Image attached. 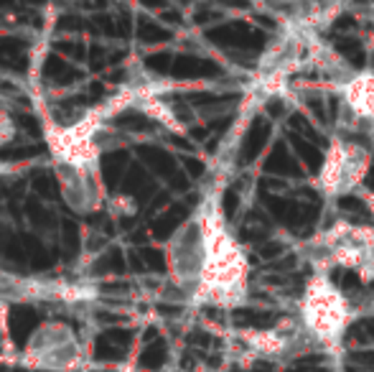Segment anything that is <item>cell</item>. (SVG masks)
I'll list each match as a JSON object with an SVG mask.
<instances>
[{
  "label": "cell",
  "instance_id": "cell-10",
  "mask_svg": "<svg viewBox=\"0 0 374 372\" xmlns=\"http://www.w3.org/2000/svg\"><path fill=\"white\" fill-rule=\"evenodd\" d=\"M3 171H6V169H3V166H0V173H3Z\"/></svg>",
  "mask_w": 374,
  "mask_h": 372
},
{
  "label": "cell",
  "instance_id": "cell-3",
  "mask_svg": "<svg viewBox=\"0 0 374 372\" xmlns=\"http://www.w3.org/2000/svg\"><path fill=\"white\" fill-rule=\"evenodd\" d=\"M21 362L31 365L33 370L72 372L81 362L79 339L66 324H59V321L41 324V329L31 334Z\"/></svg>",
  "mask_w": 374,
  "mask_h": 372
},
{
  "label": "cell",
  "instance_id": "cell-6",
  "mask_svg": "<svg viewBox=\"0 0 374 372\" xmlns=\"http://www.w3.org/2000/svg\"><path fill=\"white\" fill-rule=\"evenodd\" d=\"M336 95L341 97V107L352 115L361 127L364 135L374 127V72L364 69L352 75L344 84L336 87Z\"/></svg>",
  "mask_w": 374,
  "mask_h": 372
},
{
  "label": "cell",
  "instance_id": "cell-4",
  "mask_svg": "<svg viewBox=\"0 0 374 372\" xmlns=\"http://www.w3.org/2000/svg\"><path fill=\"white\" fill-rule=\"evenodd\" d=\"M206 261V235L204 224L194 212L191 219H186L173 238L169 240V273L171 281L176 283L178 288L189 290V296H194V290L198 286L201 270H204Z\"/></svg>",
  "mask_w": 374,
  "mask_h": 372
},
{
  "label": "cell",
  "instance_id": "cell-8",
  "mask_svg": "<svg viewBox=\"0 0 374 372\" xmlns=\"http://www.w3.org/2000/svg\"><path fill=\"white\" fill-rule=\"evenodd\" d=\"M135 107H140V110L146 112L150 120L166 125L171 133H186V125L181 123V118L176 115V110H173L169 102H163V97H140Z\"/></svg>",
  "mask_w": 374,
  "mask_h": 372
},
{
  "label": "cell",
  "instance_id": "cell-5",
  "mask_svg": "<svg viewBox=\"0 0 374 372\" xmlns=\"http://www.w3.org/2000/svg\"><path fill=\"white\" fill-rule=\"evenodd\" d=\"M346 161H349V138L334 133L323 164L315 173V189L321 192L323 199H338L346 196Z\"/></svg>",
  "mask_w": 374,
  "mask_h": 372
},
{
  "label": "cell",
  "instance_id": "cell-7",
  "mask_svg": "<svg viewBox=\"0 0 374 372\" xmlns=\"http://www.w3.org/2000/svg\"><path fill=\"white\" fill-rule=\"evenodd\" d=\"M237 342L242 344L244 350L252 352L257 359H280V357H288V355H293V350L298 344L290 339V336L280 334L278 329L270 327V329H237L232 332Z\"/></svg>",
  "mask_w": 374,
  "mask_h": 372
},
{
  "label": "cell",
  "instance_id": "cell-1",
  "mask_svg": "<svg viewBox=\"0 0 374 372\" xmlns=\"http://www.w3.org/2000/svg\"><path fill=\"white\" fill-rule=\"evenodd\" d=\"M206 235V261L191 301L196 306L237 309L249 301V261L244 247L227 230L217 194H206L196 209Z\"/></svg>",
  "mask_w": 374,
  "mask_h": 372
},
{
  "label": "cell",
  "instance_id": "cell-2",
  "mask_svg": "<svg viewBox=\"0 0 374 372\" xmlns=\"http://www.w3.org/2000/svg\"><path fill=\"white\" fill-rule=\"evenodd\" d=\"M295 311L313 347L326 352H336L341 347V339L354 319L349 298L334 286L329 273L323 270L311 273Z\"/></svg>",
  "mask_w": 374,
  "mask_h": 372
},
{
  "label": "cell",
  "instance_id": "cell-9",
  "mask_svg": "<svg viewBox=\"0 0 374 372\" xmlns=\"http://www.w3.org/2000/svg\"><path fill=\"white\" fill-rule=\"evenodd\" d=\"M13 135H15L13 120L8 118L6 112H0V146H6L8 141H13Z\"/></svg>",
  "mask_w": 374,
  "mask_h": 372
}]
</instances>
